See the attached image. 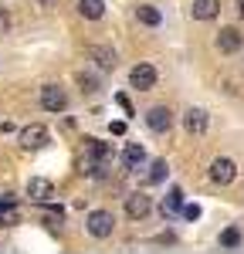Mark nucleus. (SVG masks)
<instances>
[{
  "label": "nucleus",
  "mask_w": 244,
  "mask_h": 254,
  "mask_svg": "<svg viewBox=\"0 0 244 254\" xmlns=\"http://www.w3.org/2000/svg\"><path fill=\"white\" fill-rule=\"evenodd\" d=\"M85 227H88L92 237H109L112 231H116V217H112V210H92Z\"/></svg>",
  "instance_id": "obj_1"
},
{
  "label": "nucleus",
  "mask_w": 244,
  "mask_h": 254,
  "mask_svg": "<svg viewBox=\"0 0 244 254\" xmlns=\"http://www.w3.org/2000/svg\"><path fill=\"white\" fill-rule=\"evenodd\" d=\"M88 58L95 61L102 71H112V68L119 64V55H116L109 44H92V48H88Z\"/></svg>",
  "instance_id": "obj_4"
},
{
  "label": "nucleus",
  "mask_w": 244,
  "mask_h": 254,
  "mask_svg": "<svg viewBox=\"0 0 244 254\" xmlns=\"http://www.w3.org/2000/svg\"><path fill=\"white\" fill-rule=\"evenodd\" d=\"M238 244H241V231L238 227H227L221 234V248H238Z\"/></svg>",
  "instance_id": "obj_17"
},
{
  "label": "nucleus",
  "mask_w": 244,
  "mask_h": 254,
  "mask_svg": "<svg viewBox=\"0 0 244 254\" xmlns=\"http://www.w3.org/2000/svg\"><path fill=\"white\" fill-rule=\"evenodd\" d=\"M183 129H186L190 136H203V132H207V112H203V109H186Z\"/></svg>",
  "instance_id": "obj_10"
},
{
  "label": "nucleus",
  "mask_w": 244,
  "mask_h": 254,
  "mask_svg": "<svg viewBox=\"0 0 244 254\" xmlns=\"http://www.w3.org/2000/svg\"><path fill=\"white\" fill-rule=\"evenodd\" d=\"M190 14H193V20H214L221 14V3L217 0H193Z\"/></svg>",
  "instance_id": "obj_12"
},
{
  "label": "nucleus",
  "mask_w": 244,
  "mask_h": 254,
  "mask_svg": "<svg viewBox=\"0 0 244 254\" xmlns=\"http://www.w3.org/2000/svg\"><path fill=\"white\" fill-rule=\"evenodd\" d=\"M27 196H31V200H38V203H48V200L55 196V187H51V180H44V176H34V180L27 183Z\"/></svg>",
  "instance_id": "obj_11"
},
{
  "label": "nucleus",
  "mask_w": 244,
  "mask_h": 254,
  "mask_svg": "<svg viewBox=\"0 0 244 254\" xmlns=\"http://www.w3.org/2000/svg\"><path fill=\"white\" fill-rule=\"evenodd\" d=\"M241 31L238 27H221V34H217V48H221V55H238L241 51Z\"/></svg>",
  "instance_id": "obj_5"
},
{
  "label": "nucleus",
  "mask_w": 244,
  "mask_h": 254,
  "mask_svg": "<svg viewBox=\"0 0 244 254\" xmlns=\"http://www.w3.org/2000/svg\"><path fill=\"white\" fill-rule=\"evenodd\" d=\"M234 176H238V166H234L227 156H221V159H214V163H210V180H214V183L227 187Z\"/></svg>",
  "instance_id": "obj_6"
},
{
  "label": "nucleus",
  "mask_w": 244,
  "mask_h": 254,
  "mask_svg": "<svg viewBox=\"0 0 244 254\" xmlns=\"http://www.w3.org/2000/svg\"><path fill=\"white\" fill-rule=\"evenodd\" d=\"M146 126L163 136V132H170V126H173V112H170L166 105H153V109L146 112Z\"/></svg>",
  "instance_id": "obj_3"
},
{
  "label": "nucleus",
  "mask_w": 244,
  "mask_h": 254,
  "mask_svg": "<svg viewBox=\"0 0 244 254\" xmlns=\"http://www.w3.org/2000/svg\"><path fill=\"white\" fill-rule=\"evenodd\" d=\"M122 163H125L129 170H139L142 163H146V149H142L139 142H129V146L122 149Z\"/></svg>",
  "instance_id": "obj_13"
},
{
  "label": "nucleus",
  "mask_w": 244,
  "mask_h": 254,
  "mask_svg": "<svg viewBox=\"0 0 244 254\" xmlns=\"http://www.w3.org/2000/svg\"><path fill=\"white\" fill-rule=\"evenodd\" d=\"M163 180H166V163L156 159V163H153V173H149V183H163Z\"/></svg>",
  "instance_id": "obj_18"
},
{
  "label": "nucleus",
  "mask_w": 244,
  "mask_h": 254,
  "mask_svg": "<svg viewBox=\"0 0 244 254\" xmlns=\"http://www.w3.org/2000/svg\"><path fill=\"white\" fill-rule=\"evenodd\" d=\"M78 14L88 20H99L102 14H105V3L102 0H78Z\"/></svg>",
  "instance_id": "obj_15"
},
{
  "label": "nucleus",
  "mask_w": 244,
  "mask_h": 254,
  "mask_svg": "<svg viewBox=\"0 0 244 254\" xmlns=\"http://www.w3.org/2000/svg\"><path fill=\"white\" fill-rule=\"evenodd\" d=\"M180 210H183L186 220H197V217H200V207H197V203H180Z\"/></svg>",
  "instance_id": "obj_19"
},
{
  "label": "nucleus",
  "mask_w": 244,
  "mask_h": 254,
  "mask_svg": "<svg viewBox=\"0 0 244 254\" xmlns=\"http://www.w3.org/2000/svg\"><path fill=\"white\" fill-rule=\"evenodd\" d=\"M136 17H139V24H146V27H160L163 14L156 7H149V3H139V7H136Z\"/></svg>",
  "instance_id": "obj_14"
},
{
  "label": "nucleus",
  "mask_w": 244,
  "mask_h": 254,
  "mask_svg": "<svg viewBox=\"0 0 244 254\" xmlns=\"http://www.w3.org/2000/svg\"><path fill=\"white\" fill-rule=\"evenodd\" d=\"M129 81H132V88L146 92V88L156 85V68H153V64H136V68L129 71Z\"/></svg>",
  "instance_id": "obj_7"
},
{
  "label": "nucleus",
  "mask_w": 244,
  "mask_h": 254,
  "mask_svg": "<svg viewBox=\"0 0 244 254\" xmlns=\"http://www.w3.org/2000/svg\"><path fill=\"white\" fill-rule=\"evenodd\" d=\"M153 210V200L146 193H129L125 196V214L132 217V220H142V217Z\"/></svg>",
  "instance_id": "obj_8"
},
{
  "label": "nucleus",
  "mask_w": 244,
  "mask_h": 254,
  "mask_svg": "<svg viewBox=\"0 0 244 254\" xmlns=\"http://www.w3.org/2000/svg\"><path fill=\"white\" fill-rule=\"evenodd\" d=\"M7 31H10V14L0 10V34H7Z\"/></svg>",
  "instance_id": "obj_21"
},
{
  "label": "nucleus",
  "mask_w": 244,
  "mask_h": 254,
  "mask_svg": "<svg viewBox=\"0 0 244 254\" xmlns=\"http://www.w3.org/2000/svg\"><path fill=\"white\" fill-rule=\"evenodd\" d=\"M44 142H48V129H44V126L34 122V126L20 129V146H24V149H41Z\"/></svg>",
  "instance_id": "obj_9"
},
{
  "label": "nucleus",
  "mask_w": 244,
  "mask_h": 254,
  "mask_svg": "<svg viewBox=\"0 0 244 254\" xmlns=\"http://www.w3.org/2000/svg\"><path fill=\"white\" fill-rule=\"evenodd\" d=\"M41 105H44L48 112H64V105H68L64 88H61V85H44V88H41Z\"/></svg>",
  "instance_id": "obj_2"
},
{
  "label": "nucleus",
  "mask_w": 244,
  "mask_h": 254,
  "mask_svg": "<svg viewBox=\"0 0 244 254\" xmlns=\"http://www.w3.org/2000/svg\"><path fill=\"white\" fill-rule=\"evenodd\" d=\"M180 203H183V193L177 190V187H173V190H170V196L163 200V217H170L173 210H180Z\"/></svg>",
  "instance_id": "obj_16"
},
{
  "label": "nucleus",
  "mask_w": 244,
  "mask_h": 254,
  "mask_svg": "<svg viewBox=\"0 0 244 254\" xmlns=\"http://www.w3.org/2000/svg\"><path fill=\"white\" fill-rule=\"evenodd\" d=\"M78 85L85 88V92H99V81L92 78V75H78Z\"/></svg>",
  "instance_id": "obj_20"
}]
</instances>
